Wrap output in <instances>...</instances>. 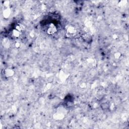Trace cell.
Here are the masks:
<instances>
[{
	"label": "cell",
	"mask_w": 129,
	"mask_h": 129,
	"mask_svg": "<svg viewBox=\"0 0 129 129\" xmlns=\"http://www.w3.org/2000/svg\"><path fill=\"white\" fill-rule=\"evenodd\" d=\"M57 29L56 26L53 24H51L47 29V33L49 35H53L56 33Z\"/></svg>",
	"instance_id": "cell-1"
}]
</instances>
